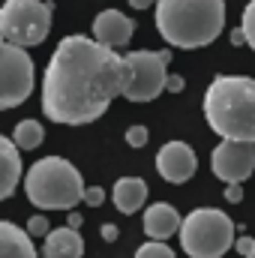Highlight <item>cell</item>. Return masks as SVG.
I'll use <instances>...</instances> for the list:
<instances>
[{
  "label": "cell",
  "instance_id": "6",
  "mask_svg": "<svg viewBox=\"0 0 255 258\" xmlns=\"http://www.w3.org/2000/svg\"><path fill=\"white\" fill-rule=\"evenodd\" d=\"M51 3L45 0H3L0 3V36L12 45L33 48L48 39Z\"/></svg>",
  "mask_w": 255,
  "mask_h": 258
},
{
  "label": "cell",
  "instance_id": "10",
  "mask_svg": "<svg viewBox=\"0 0 255 258\" xmlns=\"http://www.w3.org/2000/svg\"><path fill=\"white\" fill-rule=\"evenodd\" d=\"M156 168L159 174L168 180V183H186L192 180L195 168H198V159L192 153L189 144L183 141H168L159 153H156Z\"/></svg>",
  "mask_w": 255,
  "mask_h": 258
},
{
  "label": "cell",
  "instance_id": "23",
  "mask_svg": "<svg viewBox=\"0 0 255 258\" xmlns=\"http://www.w3.org/2000/svg\"><path fill=\"white\" fill-rule=\"evenodd\" d=\"M183 84H186L183 75H168V78H165V90H171V93H180Z\"/></svg>",
  "mask_w": 255,
  "mask_h": 258
},
{
  "label": "cell",
  "instance_id": "26",
  "mask_svg": "<svg viewBox=\"0 0 255 258\" xmlns=\"http://www.w3.org/2000/svg\"><path fill=\"white\" fill-rule=\"evenodd\" d=\"M231 45H246V33H243V27L231 30Z\"/></svg>",
  "mask_w": 255,
  "mask_h": 258
},
{
  "label": "cell",
  "instance_id": "29",
  "mask_svg": "<svg viewBox=\"0 0 255 258\" xmlns=\"http://www.w3.org/2000/svg\"><path fill=\"white\" fill-rule=\"evenodd\" d=\"M69 225L78 228V225H81V216H78V213H69Z\"/></svg>",
  "mask_w": 255,
  "mask_h": 258
},
{
  "label": "cell",
  "instance_id": "22",
  "mask_svg": "<svg viewBox=\"0 0 255 258\" xmlns=\"http://www.w3.org/2000/svg\"><path fill=\"white\" fill-rule=\"evenodd\" d=\"M81 201H87L90 207H99L105 201V189L102 186H84V198Z\"/></svg>",
  "mask_w": 255,
  "mask_h": 258
},
{
  "label": "cell",
  "instance_id": "4",
  "mask_svg": "<svg viewBox=\"0 0 255 258\" xmlns=\"http://www.w3.org/2000/svg\"><path fill=\"white\" fill-rule=\"evenodd\" d=\"M27 201L39 210H72L84 198V180L72 162L60 156H45L30 165L24 177Z\"/></svg>",
  "mask_w": 255,
  "mask_h": 258
},
{
  "label": "cell",
  "instance_id": "21",
  "mask_svg": "<svg viewBox=\"0 0 255 258\" xmlns=\"http://www.w3.org/2000/svg\"><path fill=\"white\" fill-rule=\"evenodd\" d=\"M147 138H150V135H147V129L144 126H129L126 129V144L129 147H144Z\"/></svg>",
  "mask_w": 255,
  "mask_h": 258
},
{
  "label": "cell",
  "instance_id": "1",
  "mask_svg": "<svg viewBox=\"0 0 255 258\" xmlns=\"http://www.w3.org/2000/svg\"><path fill=\"white\" fill-rule=\"evenodd\" d=\"M126 60L81 33L60 39L42 78V111L48 120L84 126L99 120L108 105L123 96Z\"/></svg>",
  "mask_w": 255,
  "mask_h": 258
},
{
  "label": "cell",
  "instance_id": "18",
  "mask_svg": "<svg viewBox=\"0 0 255 258\" xmlns=\"http://www.w3.org/2000/svg\"><path fill=\"white\" fill-rule=\"evenodd\" d=\"M135 258H174V249H168L165 240H150L135 249Z\"/></svg>",
  "mask_w": 255,
  "mask_h": 258
},
{
  "label": "cell",
  "instance_id": "16",
  "mask_svg": "<svg viewBox=\"0 0 255 258\" xmlns=\"http://www.w3.org/2000/svg\"><path fill=\"white\" fill-rule=\"evenodd\" d=\"M111 195H114V207L120 213H135L147 201V183L138 180V177H120L114 183V192Z\"/></svg>",
  "mask_w": 255,
  "mask_h": 258
},
{
  "label": "cell",
  "instance_id": "2",
  "mask_svg": "<svg viewBox=\"0 0 255 258\" xmlns=\"http://www.w3.org/2000/svg\"><path fill=\"white\" fill-rule=\"evenodd\" d=\"M225 27V0H156V30L174 48H204Z\"/></svg>",
  "mask_w": 255,
  "mask_h": 258
},
{
  "label": "cell",
  "instance_id": "9",
  "mask_svg": "<svg viewBox=\"0 0 255 258\" xmlns=\"http://www.w3.org/2000/svg\"><path fill=\"white\" fill-rule=\"evenodd\" d=\"M210 168L222 183H243L255 171V141L222 138L219 147L213 150Z\"/></svg>",
  "mask_w": 255,
  "mask_h": 258
},
{
  "label": "cell",
  "instance_id": "24",
  "mask_svg": "<svg viewBox=\"0 0 255 258\" xmlns=\"http://www.w3.org/2000/svg\"><path fill=\"white\" fill-rule=\"evenodd\" d=\"M225 198L228 201H243V186L240 183H225Z\"/></svg>",
  "mask_w": 255,
  "mask_h": 258
},
{
  "label": "cell",
  "instance_id": "28",
  "mask_svg": "<svg viewBox=\"0 0 255 258\" xmlns=\"http://www.w3.org/2000/svg\"><path fill=\"white\" fill-rule=\"evenodd\" d=\"M150 3H156V0H129V6H132V9H147Z\"/></svg>",
  "mask_w": 255,
  "mask_h": 258
},
{
  "label": "cell",
  "instance_id": "19",
  "mask_svg": "<svg viewBox=\"0 0 255 258\" xmlns=\"http://www.w3.org/2000/svg\"><path fill=\"white\" fill-rule=\"evenodd\" d=\"M240 27H243V33H246V45L255 51V0H249V3H246Z\"/></svg>",
  "mask_w": 255,
  "mask_h": 258
},
{
  "label": "cell",
  "instance_id": "7",
  "mask_svg": "<svg viewBox=\"0 0 255 258\" xmlns=\"http://www.w3.org/2000/svg\"><path fill=\"white\" fill-rule=\"evenodd\" d=\"M126 60V84H123V96L129 102H150L165 90V78H168V63H171V51H129L123 54Z\"/></svg>",
  "mask_w": 255,
  "mask_h": 258
},
{
  "label": "cell",
  "instance_id": "3",
  "mask_svg": "<svg viewBox=\"0 0 255 258\" xmlns=\"http://www.w3.org/2000/svg\"><path fill=\"white\" fill-rule=\"evenodd\" d=\"M204 117L222 138L255 141V78L216 75L204 93Z\"/></svg>",
  "mask_w": 255,
  "mask_h": 258
},
{
  "label": "cell",
  "instance_id": "30",
  "mask_svg": "<svg viewBox=\"0 0 255 258\" xmlns=\"http://www.w3.org/2000/svg\"><path fill=\"white\" fill-rule=\"evenodd\" d=\"M246 258H255V243H252V249H249V252H246Z\"/></svg>",
  "mask_w": 255,
  "mask_h": 258
},
{
  "label": "cell",
  "instance_id": "15",
  "mask_svg": "<svg viewBox=\"0 0 255 258\" xmlns=\"http://www.w3.org/2000/svg\"><path fill=\"white\" fill-rule=\"evenodd\" d=\"M0 258H36L30 234L6 219H0Z\"/></svg>",
  "mask_w": 255,
  "mask_h": 258
},
{
  "label": "cell",
  "instance_id": "17",
  "mask_svg": "<svg viewBox=\"0 0 255 258\" xmlns=\"http://www.w3.org/2000/svg\"><path fill=\"white\" fill-rule=\"evenodd\" d=\"M12 141H15L18 150H36V147L45 141V129L39 126V120H21V123L15 126Z\"/></svg>",
  "mask_w": 255,
  "mask_h": 258
},
{
  "label": "cell",
  "instance_id": "27",
  "mask_svg": "<svg viewBox=\"0 0 255 258\" xmlns=\"http://www.w3.org/2000/svg\"><path fill=\"white\" fill-rule=\"evenodd\" d=\"M102 237H105V240H117V228H114V222H105V225H102Z\"/></svg>",
  "mask_w": 255,
  "mask_h": 258
},
{
  "label": "cell",
  "instance_id": "8",
  "mask_svg": "<svg viewBox=\"0 0 255 258\" xmlns=\"http://www.w3.org/2000/svg\"><path fill=\"white\" fill-rule=\"evenodd\" d=\"M33 93V60L27 48L0 36V111L18 108Z\"/></svg>",
  "mask_w": 255,
  "mask_h": 258
},
{
  "label": "cell",
  "instance_id": "13",
  "mask_svg": "<svg viewBox=\"0 0 255 258\" xmlns=\"http://www.w3.org/2000/svg\"><path fill=\"white\" fill-rule=\"evenodd\" d=\"M45 258H81L84 255V240L78 234V228L66 225V228H54L45 234V246H42Z\"/></svg>",
  "mask_w": 255,
  "mask_h": 258
},
{
  "label": "cell",
  "instance_id": "25",
  "mask_svg": "<svg viewBox=\"0 0 255 258\" xmlns=\"http://www.w3.org/2000/svg\"><path fill=\"white\" fill-rule=\"evenodd\" d=\"M252 237H240V240H237V243H234V246H237V252H240V255H246V252H249V249H252Z\"/></svg>",
  "mask_w": 255,
  "mask_h": 258
},
{
  "label": "cell",
  "instance_id": "5",
  "mask_svg": "<svg viewBox=\"0 0 255 258\" xmlns=\"http://www.w3.org/2000/svg\"><path fill=\"white\" fill-rule=\"evenodd\" d=\"M177 234L189 258H222L234 243V222L216 207H198L180 222Z\"/></svg>",
  "mask_w": 255,
  "mask_h": 258
},
{
  "label": "cell",
  "instance_id": "20",
  "mask_svg": "<svg viewBox=\"0 0 255 258\" xmlns=\"http://www.w3.org/2000/svg\"><path fill=\"white\" fill-rule=\"evenodd\" d=\"M51 228H48V219L45 216H30V222H27V234L30 237H45Z\"/></svg>",
  "mask_w": 255,
  "mask_h": 258
},
{
  "label": "cell",
  "instance_id": "12",
  "mask_svg": "<svg viewBox=\"0 0 255 258\" xmlns=\"http://www.w3.org/2000/svg\"><path fill=\"white\" fill-rule=\"evenodd\" d=\"M144 231L150 240H168L180 231V213L171 204H150L144 213Z\"/></svg>",
  "mask_w": 255,
  "mask_h": 258
},
{
  "label": "cell",
  "instance_id": "11",
  "mask_svg": "<svg viewBox=\"0 0 255 258\" xmlns=\"http://www.w3.org/2000/svg\"><path fill=\"white\" fill-rule=\"evenodd\" d=\"M93 39L108 48H123L132 39V18L120 9H105L93 18Z\"/></svg>",
  "mask_w": 255,
  "mask_h": 258
},
{
  "label": "cell",
  "instance_id": "14",
  "mask_svg": "<svg viewBox=\"0 0 255 258\" xmlns=\"http://www.w3.org/2000/svg\"><path fill=\"white\" fill-rule=\"evenodd\" d=\"M18 180H21V156H18V147H15L12 138L0 135V201L15 192Z\"/></svg>",
  "mask_w": 255,
  "mask_h": 258
}]
</instances>
